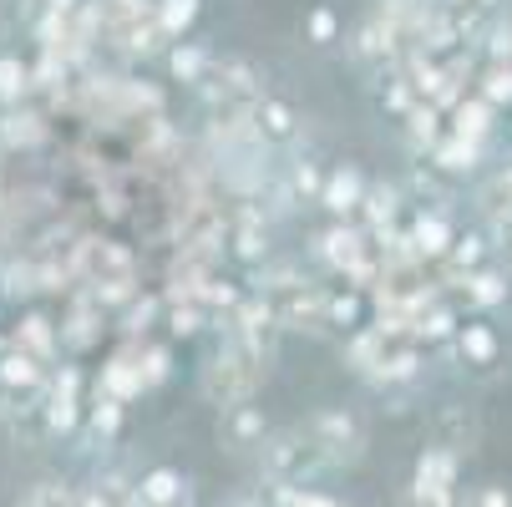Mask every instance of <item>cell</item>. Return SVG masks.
I'll return each mask as SVG.
<instances>
[{"instance_id":"cell-17","label":"cell","mask_w":512,"mask_h":507,"mask_svg":"<svg viewBox=\"0 0 512 507\" xmlns=\"http://www.w3.org/2000/svg\"><path fill=\"white\" fill-rule=\"evenodd\" d=\"M0 396H46V366L21 350H6L0 355Z\"/></svg>"},{"instance_id":"cell-19","label":"cell","mask_w":512,"mask_h":507,"mask_svg":"<svg viewBox=\"0 0 512 507\" xmlns=\"http://www.w3.org/2000/svg\"><path fill=\"white\" fill-rule=\"evenodd\" d=\"M132 350H137V340H127L112 360H107V366H102V376H97V396H112V401H137L142 391H148V386H142V376H137V366H132Z\"/></svg>"},{"instance_id":"cell-46","label":"cell","mask_w":512,"mask_h":507,"mask_svg":"<svg viewBox=\"0 0 512 507\" xmlns=\"http://www.w3.org/2000/svg\"><path fill=\"white\" fill-rule=\"evenodd\" d=\"M158 310H163V300H158V295L132 300V310H127V320H122V335H127V340H142V335H148V325L158 320Z\"/></svg>"},{"instance_id":"cell-26","label":"cell","mask_w":512,"mask_h":507,"mask_svg":"<svg viewBox=\"0 0 512 507\" xmlns=\"http://www.w3.org/2000/svg\"><path fill=\"white\" fill-rule=\"evenodd\" d=\"M411 482L416 487H462V462L452 457V452H442V447H421V457H416V467H411Z\"/></svg>"},{"instance_id":"cell-24","label":"cell","mask_w":512,"mask_h":507,"mask_svg":"<svg viewBox=\"0 0 512 507\" xmlns=\"http://www.w3.org/2000/svg\"><path fill=\"white\" fill-rule=\"evenodd\" d=\"M452 137H467V142H482V148H487V142H492V132H497V107H487L482 97H462L452 112Z\"/></svg>"},{"instance_id":"cell-3","label":"cell","mask_w":512,"mask_h":507,"mask_svg":"<svg viewBox=\"0 0 512 507\" xmlns=\"http://www.w3.org/2000/svg\"><path fill=\"white\" fill-rule=\"evenodd\" d=\"M300 431L315 442V452L325 457V467H355L371 447V431L350 406H320L300 421Z\"/></svg>"},{"instance_id":"cell-36","label":"cell","mask_w":512,"mask_h":507,"mask_svg":"<svg viewBox=\"0 0 512 507\" xmlns=\"http://www.w3.org/2000/svg\"><path fill=\"white\" fill-rule=\"evenodd\" d=\"M0 295H6V300H31V295H41V269H36V259H11L6 269H0Z\"/></svg>"},{"instance_id":"cell-23","label":"cell","mask_w":512,"mask_h":507,"mask_svg":"<svg viewBox=\"0 0 512 507\" xmlns=\"http://www.w3.org/2000/svg\"><path fill=\"white\" fill-rule=\"evenodd\" d=\"M11 350H21V355H31V360H41V366H51L56 360V350H61V335L51 330V320L46 315H21V325H16V335H11Z\"/></svg>"},{"instance_id":"cell-20","label":"cell","mask_w":512,"mask_h":507,"mask_svg":"<svg viewBox=\"0 0 512 507\" xmlns=\"http://www.w3.org/2000/svg\"><path fill=\"white\" fill-rule=\"evenodd\" d=\"M102 305L87 295V289L77 284V295H71V320H66V330H61V345H71V350H92L97 340H102Z\"/></svg>"},{"instance_id":"cell-8","label":"cell","mask_w":512,"mask_h":507,"mask_svg":"<svg viewBox=\"0 0 512 507\" xmlns=\"http://www.w3.org/2000/svg\"><path fill=\"white\" fill-rule=\"evenodd\" d=\"M325 300L330 289L320 279H305L295 289H284V295L274 300V320L279 330H295V335H325Z\"/></svg>"},{"instance_id":"cell-28","label":"cell","mask_w":512,"mask_h":507,"mask_svg":"<svg viewBox=\"0 0 512 507\" xmlns=\"http://www.w3.org/2000/svg\"><path fill=\"white\" fill-rule=\"evenodd\" d=\"M401 127H406V148L416 153V158H426L431 148H436V142H442V112H436L431 102H416L406 117H401Z\"/></svg>"},{"instance_id":"cell-43","label":"cell","mask_w":512,"mask_h":507,"mask_svg":"<svg viewBox=\"0 0 512 507\" xmlns=\"http://www.w3.org/2000/svg\"><path fill=\"white\" fill-rule=\"evenodd\" d=\"M239 300H244V289H239L234 279H218V274L203 284V295H198L203 315H208V310H229V315H234V310H239Z\"/></svg>"},{"instance_id":"cell-47","label":"cell","mask_w":512,"mask_h":507,"mask_svg":"<svg viewBox=\"0 0 512 507\" xmlns=\"http://www.w3.org/2000/svg\"><path fill=\"white\" fill-rule=\"evenodd\" d=\"M487 249H492V264H502L512 274V213L487 219Z\"/></svg>"},{"instance_id":"cell-13","label":"cell","mask_w":512,"mask_h":507,"mask_svg":"<svg viewBox=\"0 0 512 507\" xmlns=\"http://www.w3.org/2000/svg\"><path fill=\"white\" fill-rule=\"evenodd\" d=\"M401 203H406V188L401 183H365V198L355 208V224L365 234H386L401 219Z\"/></svg>"},{"instance_id":"cell-29","label":"cell","mask_w":512,"mask_h":507,"mask_svg":"<svg viewBox=\"0 0 512 507\" xmlns=\"http://www.w3.org/2000/svg\"><path fill=\"white\" fill-rule=\"evenodd\" d=\"M46 117L36 112V107H11L6 117H0V142L6 148H41L46 142Z\"/></svg>"},{"instance_id":"cell-31","label":"cell","mask_w":512,"mask_h":507,"mask_svg":"<svg viewBox=\"0 0 512 507\" xmlns=\"http://www.w3.org/2000/svg\"><path fill=\"white\" fill-rule=\"evenodd\" d=\"M77 507H132V482L122 472H97L87 487H77Z\"/></svg>"},{"instance_id":"cell-27","label":"cell","mask_w":512,"mask_h":507,"mask_svg":"<svg viewBox=\"0 0 512 507\" xmlns=\"http://www.w3.org/2000/svg\"><path fill=\"white\" fill-rule=\"evenodd\" d=\"M386 350H391V340H386L376 325H360V330H350V340H345V360H350V371H355L360 381L381 366Z\"/></svg>"},{"instance_id":"cell-1","label":"cell","mask_w":512,"mask_h":507,"mask_svg":"<svg viewBox=\"0 0 512 507\" xmlns=\"http://www.w3.org/2000/svg\"><path fill=\"white\" fill-rule=\"evenodd\" d=\"M269 381V355L239 335H229L218 345L203 366H198V396L218 411H234V406H249L259 396V386Z\"/></svg>"},{"instance_id":"cell-14","label":"cell","mask_w":512,"mask_h":507,"mask_svg":"<svg viewBox=\"0 0 512 507\" xmlns=\"http://www.w3.org/2000/svg\"><path fill=\"white\" fill-rule=\"evenodd\" d=\"M406 239H411V249H416V259L426 264V259H442L447 249H452V239H457V229H452V219L442 208H416V219H411V229H406Z\"/></svg>"},{"instance_id":"cell-49","label":"cell","mask_w":512,"mask_h":507,"mask_svg":"<svg viewBox=\"0 0 512 507\" xmlns=\"http://www.w3.org/2000/svg\"><path fill=\"white\" fill-rule=\"evenodd\" d=\"M406 507H462V487H416L406 482Z\"/></svg>"},{"instance_id":"cell-40","label":"cell","mask_w":512,"mask_h":507,"mask_svg":"<svg viewBox=\"0 0 512 507\" xmlns=\"http://www.w3.org/2000/svg\"><path fill=\"white\" fill-rule=\"evenodd\" d=\"M122 401H112V396H92V406H87V431L97 442H112L117 431H122Z\"/></svg>"},{"instance_id":"cell-51","label":"cell","mask_w":512,"mask_h":507,"mask_svg":"<svg viewBox=\"0 0 512 507\" xmlns=\"http://www.w3.org/2000/svg\"><path fill=\"white\" fill-rule=\"evenodd\" d=\"M229 507H269V502H264V492H259V497H234Z\"/></svg>"},{"instance_id":"cell-37","label":"cell","mask_w":512,"mask_h":507,"mask_svg":"<svg viewBox=\"0 0 512 507\" xmlns=\"http://www.w3.org/2000/svg\"><path fill=\"white\" fill-rule=\"evenodd\" d=\"M132 366H137V376H142V386H163L168 376H173V355H168V345H148V340H137V350H132Z\"/></svg>"},{"instance_id":"cell-38","label":"cell","mask_w":512,"mask_h":507,"mask_svg":"<svg viewBox=\"0 0 512 507\" xmlns=\"http://www.w3.org/2000/svg\"><path fill=\"white\" fill-rule=\"evenodd\" d=\"M16 507H77V487L61 482V477H41L16 497Z\"/></svg>"},{"instance_id":"cell-34","label":"cell","mask_w":512,"mask_h":507,"mask_svg":"<svg viewBox=\"0 0 512 507\" xmlns=\"http://www.w3.org/2000/svg\"><path fill=\"white\" fill-rule=\"evenodd\" d=\"M477 97L487 102V107H512V61H487L482 71H477Z\"/></svg>"},{"instance_id":"cell-7","label":"cell","mask_w":512,"mask_h":507,"mask_svg":"<svg viewBox=\"0 0 512 507\" xmlns=\"http://www.w3.org/2000/svg\"><path fill=\"white\" fill-rule=\"evenodd\" d=\"M431 447H442V452H452L457 462H467V457H477V447H482V416L472 411V406H462V401H447V406H436L431 411Z\"/></svg>"},{"instance_id":"cell-11","label":"cell","mask_w":512,"mask_h":507,"mask_svg":"<svg viewBox=\"0 0 512 507\" xmlns=\"http://www.w3.org/2000/svg\"><path fill=\"white\" fill-rule=\"evenodd\" d=\"M193 502V482L178 467H148L132 482V507H183Z\"/></svg>"},{"instance_id":"cell-32","label":"cell","mask_w":512,"mask_h":507,"mask_svg":"<svg viewBox=\"0 0 512 507\" xmlns=\"http://www.w3.org/2000/svg\"><path fill=\"white\" fill-rule=\"evenodd\" d=\"M208 61H213V51L198 46V41H173V46H168V71H173V82L198 87L203 71H208Z\"/></svg>"},{"instance_id":"cell-22","label":"cell","mask_w":512,"mask_h":507,"mask_svg":"<svg viewBox=\"0 0 512 507\" xmlns=\"http://www.w3.org/2000/svg\"><path fill=\"white\" fill-rule=\"evenodd\" d=\"M482 142H467V137H452V132H442V142L426 153V168H436V173H452V178H462V173H477L482 168Z\"/></svg>"},{"instance_id":"cell-44","label":"cell","mask_w":512,"mask_h":507,"mask_svg":"<svg viewBox=\"0 0 512 507\" xmlns=\"http://www.w3.org/2000/svg\"><path fill=\"white\" fill-rule=\"evenodd\" d=\"M462 507H512V482L487 477V482H477V487L462 492Z\"/></svg>"},{"instance_id":"cell-41","label":"cell","mask_w":512,"mask_h":507,"mask_svg":"<svg viewBox=\"0 0 512 507\" xmlns=\"http://www.w3.org/2000/svg\"><path fill=\"white\" fill-rule=\"evenodd\" d=\"M264 502H269V507H345L340 497H330V492H320V487H269Z\"/></svg>"},{"instance_id":"cell-48","label":"cell","mask_w":512,"mask_h":507,"mask_svg":"<svg viewBox=\"0 0 512 507\" xmlns=\"http://www.w3.org/2000/svg\"><path fill=\"white\" fill-rule=\"evenodd\" d=\"M305 36H310L315 46H335V41H340V16H335L330 6H315V11L305 16Z\"/></svg>"},{"instance_id":"cell-45","label":"cell","mask_w":512,"mask_h":507,"mask_svg":"<svg viewBox=\"0 0 512 507\" xmlns=\"http://www.w3.org/2000/svg\"><path fill=\"white\" fill-rule=\"evenodd\" d=\"M163 310H168V335H173V340H193V335L208 325L203 305H163Z\"/></svg>"},{"instance_id":"cell-6","label":"cell","mask_w":512,"mask_h":507,"mask_svg":"<svg viewBox=\"0 0 512 507\" xmlns=\"http://www.w3.org/2000/svg\"><path fill=\"white\" fill-rule=\"evenodd\" d=\"M41 431L46 437H71L82 426V371L77 366H61L51 381H46V396H41Z\"/></svg>"},{"instance_id":"cell-21","label":"cell","mask_w":512,"mask_h":507,"mask_svg":"<svg viewBox=\"0 0 512 507\" xmlns=\"http://www.w3.org/2000/svg\"><path fill=\"white\" fill-rule=\"evenodd\" d=\"M229 244L244 264H269V224H264V213L259 208H239V219L229 224Z\"/></svg>"},{"instance_id":"cell-35","label":"cell","mask_w":512,"mask_h":507,"mask_svg":"<svg viewBox=\"0 0 512 507\" xmlns=\"http://www.w3.org/2000/svg\"><path fill=\"white\" fill-rule=\"evenodd\" d=\"M360 315H365V295H355V289H330L325 300V330H360Z\"/></svg>"},{"instance_id":"cell-15","label":"cell","mask_w":512,"mask_h":507,"mask_svg":"<svg viewBox=\"0 0 512 507\" xmlns=\"http://www.w3.org/2000/svg\"><path fill=\"white\" fill-rule=\"evenodd\" d=\"M269 437V421L259 406H234L224 411V421H218V442H224L229 452H259V442Z\"/></svg>"},{"instance_id":"cell-50","label":"cell","mask_w":512,"mask_h":507,"mask_svg":"<svg viewBox=\"0 0 512 507\" xmlns=\"http://www.w3.org/2000/svg\"><path fill=\"white\" fill-rule=\"evenodd\" d=\"M381 107H386L391 117H406V112L416 107V92H411V87L396 77V71H391V82H386V97H381Z\"/></svg>"},{"instance_id":"cell-52","label":"cell","mask_w":512,"mask_h":507,"mask_svg":"<svg viewBox=\"0 0 512 507\" xmlns=\"http://www.w3.org/2000/svg\"><path fill=\"white\" fill-rule=\"evenodd\" d=\"M6 350H11V335H6V330H0V355H6Z\"/></svg>"},{"instance_id":"cell-9","label":"cell","mask_w":512,"mask_h":507,"mask_svg":"<svg viewBox=\"0 0 512 507\" xmlns=\"http://www.w3.org/2000/svg\"><path fill=\"white\" fill-rule=\"evenodd\" d=\"M315 249H320V259H325L335 274H355L365 259H371V234H365L355 219H350V224H330V229L315 239Z\"/></svg>"},{"instance_id":"cell-12","label":"cell","mask_w":512,"mask_h":507,"mask_svg":"<svg viewBox=\"0 0 512 507\" xmlns=\"http://www.w3.org/2000/svg\"><path fill=\"white\" fill-rule=\"evenodd\" d=\"M421 345H411V340H401V345H391L386 350V360H381V366L371 371V376H365V386H376V391H411L416 381H421Z\"/></svg>"},{"instance_id":"cell-30","label":"cell","mask_w":512,"mask_h":507,"mask_svg":"<svg viewBox=\"0 0 512 507\" xmlns=\"http://www.w3.org/2000/svg\"><path fill=\"white\" fill-rule=\"evenodd\" d=\"M472 203H477L482 219H502V213H512V163H497V168L477 183Z\"/></svg>"},{"instance_id":"cell-10","label":"cell","mask_w":512,"mask_h":507,"mask_svg":"<svg viewBox=\"0 0 512 507\" xmlns=\"http://www.w3.org/2000/svg\"><path fill=\"white\" fill-rule=\"evenodd\" d=\"M365 178L355 163H335L330 173H325V188H320V208L330 213L335 224H350L355 219V208H360V198H365Z\"/></svg>"},{"instance_id":"cell-16","label":"cell","mask_w":512,"mask_h":507,"mask_svg":"<svg viewBox=\"0 0 512 507\" xmlns=\"http://www.w3.org/2000/svg\"><path fill=\"white\" fill-rule=\"evenodd\" d=\"M452 350H457V360H462V366H472V371H487V366H497V355H502V345H497V330H492L487 320H467V325H457V335H452Z\"/></svg>"},{"instance_id":"cell-33","label":"cell","mask_w":512,"mask_h":507,"mask_svg":"<svg viewBox=\"0 0 512 507\" xmlns=\"http://www.w3.org/2000/svg\"><path fill=\"white\" fill-rule=\"evenodd\" d=\"M153 16H158L163 41H183L198 21V0H153Z\"/></svg>"},{"instance_id":"cell-39","label":"cell","mask_w":512,"mask_h":507,"mask_svg":"<svg viewBox=\"0 0 512 507\" xmlns=\"http://www.w3.org/2000/svg\"><path fill=\"white\" fill-rule=\"evenodd\" d=\"M31 97V66L21 56H0V107H21Z\"/></svg>"},{"instance_id":"cell-54","label":"cell","mask_w":512,"mask_h":507,"mask_svg":"<svg viewBox=\"0 0 512 507\" xmlns=\"http://www.w3.org/2000/svg\"><path fill=\"white\" fill-rule=\"evenodd\" d=\"M507 142H512V122H507Z\"/></svg>"},{"instance_id":"cell-56","label":"cell","mask_w":512,"mask_h":507,"mask_svg":"<svg viewBox=\"0 0 512 507\" xmlns=\"http://www.w3.org/2000/svg\"><path fill=\"white\" fill-rule=\"evenodd\" d=\"M507 26H512V16H507Z\"/></svg>"},{"instance_id":"cell-55","label":"cell","mask_w":512,"mask_h":507,"mask_svg":"<svg viewBox=\"0 0 512 507\" xmlns=\"http://www.w3.org/2000/svg\"><path fill=\"white\" fill-rule=\"evenodd\" d=\"M183 507H193V502H183Z\"/></svg>"},{"instance_id":"cell-5","label":"cell","mask_w":512,"mask_h":507,"mask_svg":"<svg viewBox=\"0 0 512 507\" xmlns=\"http://www.w3.org/2000/svg\"><path fill=\"white\" fill-rule=\"evenodd\" d=\"M77 279L82 289H137V254L107 234H82Z\"/></svg>"},{"instance_id":"cell-42","label":"cell","mask_w":512,"mask_h":507,"mask_svg":"<svg viewBox=\"0 0 512 507\" xmlns=\"http://www.w3.org/2000/svg\"><path fill=\"white\" fill-rule=\"evenodd\" d=\"M320 188H325V173L315 158H300L289 168V198H305V203H320Z\"/></svg>"},{"instance_id":"cell-2","label":"cell","mask_w":512,"mask_h":507,"mask_svg":"<svg viewBox=\"0 0 512 507\" xmlns=\"http://www.w3.org/2000/svg\"><path fill=\"white\" fill-rule=\"evenodd\" d=\"M254 457H259V477H264L269 487H310L320 472H330L325 457L315 452V442L305 437L300 426H279V431H269Z\"/></svg>"},{"instance_id":"cell-25","label":"cell","mask_w":512,"mask_h":507,"mask_svg":"<svg viewBox=\"0 0 512 507\" xmlns=\"http://www.w3.org/2000/svg\"><path fill=\"white\" fill-rule=\"evenodd\" d=\"M467 305L472 310H497V305H507V295H512V274L502 269V264H482L477 274H467Z\"/></svg>"},{"instance_id":"cell-4","label":"cell","mask_w":512,"mask_h":507,"mask_svg":"<svg viewBox=\"0 0 512 507\" xmlns=\"http://www.w3.org/2000/svg\"><path fill=\"white\" fill-rule=\"evenodd\" d=\"M198 92L208 97L213 112H234V107H259L269 92H264V71L244 56H213Z\"/></svg>"},{"instance_id":"cell-18","label":"cell","mask_w":512,"mask_h":507,"mask_svg":"<svg viewBox=\"0 0 512 507\" xmlns=\"http://www.w3.org/2000/svg\"><path fill=\"white\" fill-rule=\"evenodd\" d=\"M254 137L264 142V148H284V142H295V137H300L295 107H289L284 97H264V102L254 107Z\"/></svg>"},{"instance_id":"cell-53","label":"cell","mask_w":512,"mask_h":507,"mask_svg":"<svg viewBox=\"0 0 512 507\" xmlns=\"http://www.w3.org/2000/svg\"><path fill=\"white\" fill-rule=\"evenodd\" d=\"M6 411H11V401H6V396H0V416H6Z\"/></svg>"}]
</instances>
